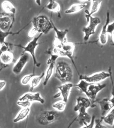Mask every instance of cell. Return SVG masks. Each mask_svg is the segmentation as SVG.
Here are the masks:
<instances>
[{
    "mask_svg": "<svg viewBox=\"0 0 114 128\" xmlns=\"http://www.w3.org/2000/svg\"><path fill=\"white\" fill-rule=\"evenodd\" d=\"M15 14L0 12V30L4 31H10L15 22Z\"/></svg>",
    "mask_w": 114,
    "mask_h": 128,
    "instance_id": "cell-9",
    "label": "cell"
},
{
    "mask_svg": "<svg viewBox=\"0 0 114 128\" xmlns=\"http://www.w3.org/2000/svg\"><path fill=\"white\" fill-rule=\"evenodd\" d=\"M67 102L64 101H59L56 102L52 105L53 108L55 109L56 111L59 112H62L66 108Z\"/></svg>",
    "mask_w": 114,
    "mask_h": 128,
    "instance_id": "cell-28",
    "label": "cell"
},
{
    "mask_svg": "<svg viewBox=\"0 0 114 128\" xmlns=\"http://www.w3.org/2000/svg\"><path fill=\"white\" fill-rule=\"evenodd\" d=\"M35 2L37 5L39 6L41 5V0H35Z\"/></svg>",
    "mask_w": 114,
    "mask_h": 128,
    "instance_id": "cell-38",
    "label": "cell"
},
{
    "mask_svg": "<svg viewBox=\"0 0 114 128\" xmlns=\"http://www.w3.org/2000/svg\"><path fill=\"white\" fill-rule=\"evenodd\" d=\"M74 86L85 94L94 104L98 93L106 87V84L100 83H90L84 80H80L79 82Z\"/></svg>",
    "mask_w": 114,
    "mask_h": 128,
    "instance_id": "cell-1",
    "label": "cell"
},
{
    "mask_svg": "<svg viewBox=\"0 0 114 128\" xmlns=\"http://www.w3.org/2000/svg\"><path fill=\"white\" fill-rule=\"evenodd\" d=\"M80 2H91V0H79Z\"/></svg>",
    "mask_w": 114,
    "mask_h": 128,
    "instance_id": "cell-39",
    "label": "cell"
},
{
    "mask_svg": "<svg viewBox=\"0 0 114 128\" xmlns=\"http://www.w3.org/2000/svg\"><path fill=\"white\" fill-rule=\"evenodd\" d=\"M52 22L45 15L36 16L32 21L33 26L37 30L38 33L43 34H46L53 29Z\"/></svg>",
    "mask_w": 114,
    "mask_h": 128,
    "instance_id": "cell-3",
    "label": "cell"
},
{
    "mask_svg": "<svg viewBox=\"0 0 114 128\" xmlns=\"http://www.w3.org/2000/svg\"><path fill=\"white\" fill-rule=\"evenodd\" d=\"M45 54H49L50 56V58H48V60H47V64L48 65L49 64H51V62H55L57 58H58L59 57V56L54 54L52 51L50 49H48L47 51H46Z\"/></svg>",
    "mask_w": 114,
    "mask_h": 128,
    "instance_id": "cell-30",
    "label": "cell"
},
{
    "mask_svg": "<svg viewBox=\"0 0 114 128\" xmlns=\"http://www.w3.org/2000/svg\"><path fill=\"white\" fill-rule=\"evenodd\" d=\"M7 82L4 80H0V91L3 90L6 87Z\"/></svg>",
    "mask_w": 114,
    "mask_h": 128,
    "instance_id": "cell-37",
    "label": "cell"
},
{
    "mask_svg": "<svg viewBox=\"0 0 114 128\" xmlns=\"http://www.w3.org/2000/svg\"><path fill=\"white\" fill-rule=\"evenodd\" d=\"M59 116L57 111H44L38 116L37 120L41 125L47 126L56 122Z\"/></svg>",
    "mask_w": 114,
    "mask_h": 128,
    "instance_id": "cell-7",
    "label": "cell"
},
{
    "mask_svg": "<svg viewBox=\"0 0 114 128\" xmlns=\"http://www.w3.org/2000/svg\"><path fill=\"white\" fill-rule=\"evenodd\" d=\"M95 102L99 104L100 107L101 117H104L113 108L108 98H105L102 100H96Z\"/></svg>",
    "mask_w": 114,
    "mask_h": 128,
    "instance_id": "cell-19",
    "label": "cell"
},
{
    "mask_svg": "<svg viewBox=\"0 0 114 128\" xmlns=\"http://www.w3.org/2000/svg\"><path fill=\"white\" fill-rule=\"evenodd\" d=\"M45 8L50 11L56 12L60 14L61 9V6L55 0H49L47 5L45 6Z\"/></svg>",
    "mask_w": 114,
    "mask_h": 128,
    "instance_id": "cell-24",
    "label": "cell"
},
{
    "mask_svg": "<svg viewBox=\"0 0 114 128\" xmlns=\"http://www.w3.org/2000/svg\"><path fill=\"white\" fill-rule=\"evenodd\" d=\"M35 76L34 74H29L25 75L22 77L21 80V83L23 86H26L30 83L31 80Z\"/></svg>",
    "mask_w": 114,
    "mask_h": 128,
    "instance_id": "cell-31",
    "label": "cell"
},
{
    "mask_svg": "<svg viewBox=\"0 0 114 128\" xmlns=\"http://www.w3.org/2000/svg\"><path fill=\"white\" fill-rule=\"evenodd\" d=\"M38 32L37 30L33 26L32 28L30 30L28 33V36L30 38H34L36 36V35L38 34Z\"/></svg>",
    "mask_w": 114,
    "mask_h": 128,
    "instance_id": "cell-33",
    "label": "cell"
},
{
    "mask_svg": "<svg viewBox=\"0 0 114 128\" xmlns=\"http://www.w3.org/2000/svg\"><path fill=\"white\" fill-rule=\"evenodd\" d=\"M53 29H54L55 33V38L54 42V47L58 48L61 46L62 44L67 41L66 36L69 32L68 29L65 30H59L58 29L54 24L52 22Z\"/></svg>",
    "mask_w": 114,
    "mask_h": 128,
    "instance_id": "cell-12",
    "label": "cell"
},
{
    "mask_svg": "<svg viewBox=\"0 0 114 128\" xmlns=\"http://www.w3.org/2000/svg\"><path fill=\"white\" fill-rule=\"evenodd\" d=\"M30 112V108H22L13 119V122L17 123L23 120L28 117Z\"/></svg>",
    "mask_w": 114,
    "mask_h": 128,
    "instance_id": "cell-21",
    "label": "cell"
},
{
    "mask_svg": "<svg viewBox=\"0 0 114 128\" xmlns=\"http://www.w3.org/2000/svg\"><path fill=\"white\" fill-rule=\"evenodd\" d=\"M32 103V102H31L27 100H18L17 102V105L20 107H21L22 108H30Z\"/></svg>",
    "mask_w": 114,
    "mask_h": 128,
    "instance_id": "cell-32",
    "label": "cell"
},
{
    "mask_svg": "<svg viewBox=\"0 0 114 128\" xmlns=\"http://www.w3.org/2000/svg\"><path fill=\"white\" fill-rule=\"evenodd\" d=\"M19 100H28L33 102H40V104H43L45 101L43 99L40 93H32L28 92L25 93L22 96H21L19 99Z\"/></svg>",
    "mask_w": 114,
    "mask_h": 128,
    "instance_id": "cell-15",
    "label": "cell"
},
{
    "mask_svg": "<svg viewBox=\"0 0 114 128\" xmlns=\"http://www.w3.org/2000/svg\"><path fill=\"white\" fill-rule=\"evenodd\" d=\"M108 73L110 74L109 77L110 78L111 84H112V90H111V96H112L111 99H109V100L112 106L113 107H114V82L113 80L111 67H109V68H108Z\"/></svg>",
    "mask_w": 114,
    "mask_h": 128,
    "instance_id": "cell-29",
    "label": "cell"
},
{
    "mask_svg": "<svg viewBox=\"0 0 114 128\" xmlns=\"http://www.w3.org/2000/svg\"><path fill=\"white\" fill-rule=\"evenodd\" d=\"M111 38H112V40L113 42L114 43V31L113 32L111 35Z\"/></svg>",
    "mask_w": 114,
    "mask_h": 128,
    "instance_id": "cell-40",
    "label": "cell"
},
{
    "mask_svg": "<svg viewBox=\"0 0 114 128\" xmlns=\"http://www.w3.org/2000/svg\"><path fill=\"white\" fill-rule=\"evenodd\" d=\"M42 35L43 34L42 33H40L37 36L33 38L32 40L30 41L25 46H22L20 45H14L16 46L19 47L23 49V53H29L32 58L34 66H36L37 67H40V66H41V64L38 62L37 61L35 55V50L38 45L40 44V43L38 42V41L40 38H41V37L42 36Z\"/></svg>",
    "mask_w": 114,
    "mask_h": 128,
    "instance_id": "cell-4",
    "label": "cell"
},
{
    "mask_svg": "<svg viewBox=\"0 0 114 128\" xmlns=\"http://www.w3.org/2000/svg\"><path fill=\"white\" fill-rule=\"evenodd\" d=\"M100 23L101 20L99 18L92 16L90 17L88 25L82 29V32L84 34V41H88L90 37L95 34L96 28Z\"/></svg>",
    "mask_w": 114,
    "mask_h": 128,
    "instance_id": "cell-8",
    "label": "cell"
},
{
    "mask_svg": "<svg viewBox=\"0 0 114 128\" xmlns=\"http://www.w3.org/2000/svg\"><path fill=\"white\" fill-rule=\"evenodd\" d=\"M105 124L112 126L114 122V107L104 117H101Z\"/></svg>",
    "mask_w": 114,
    "mask_h": 128,
    "instance_id": "cell-26",
    "label": "cell"
},
{
    "mask_svg": "<svg viewBox=\"0 0 114 128\" xmlns=\"http://www.w3.org/2000/svg\"><path fill=\"white\" fill-rule=\"evenodd\" d=\"M29 60V56L26 52L21 56L13 66L12 72L16 75L21 73Z\"/></svg>",
    "mask_w": 114,
    "mask_h": 128,
    "instance_id": "cell-11",
    "label": "cell"
},
{
    "mask_svg": "<svg viewBox=\"0 0 114 128\" xmlns=\"http://www.w3.org/2000/svg\"><path fill=\"white\" fill-rule=\"evenodd\" d=\"M1 46L0 64L5 68L13 62L14 55L10 49V44L5 42Z\"/></svg>",
    "mask_w": 114,
    "mask_h": 128,
    "instance_id": "cell-5",
    "label": "cell"
},
{
    "mask_svg": "<svg viewBox=\"0 0 114 128\" xmlns=\"http://www.w3.org/2000/svg\"><path fill=\"white\" fill-rule=\"evenodd\" d=\"M113 126V128H114V124H113V126Z\"/></svg>",
    "mask_w": 114,
    "mask_h": 128,
    "instance_id": "cell-41",
    "label": "cell"
},
{
    "mask_svg": "<svg viewBox=\"0 0 114 128\" xmlns=\"http://www.w3.org/2000/svg\"><path fill=\"white\" fill-rule=\"evenodd\" d=\"M95 116L93 115L92 116L91 120V122L88 125L86 126H84V127H82V128H94V124H95L94 121H95Z\"/></svg>",
    "mask_w": 114,
    "mask_h": 128,
    "instance_id": "cell-36",
    "label": "cell"
},
{
    "mask_svg": "<svg viewBox=\"0 0 114 128\" xmlns=\"http://www.w3.org/2000/svg\"><path fill=\"white\" fill-rule=\"evenodd\" d=\"M0 45H1V44H0Z\"/></svg>",
    "mask_w": 114,
    "mask_h": 128,
    "instance_id": "cell-42",
    "label": "cell"
},
{
    "mask_svg": "<svg viewBox=\"0 0 114 128\" xmlns=\"http://www.w3.org/2000/svg\"><path fill=\"white\" fill-rule=\"evenodd\" d=\"M114 31V21L111 23L108 24L107 28V32L108 34H110L111 35Z\"/></svg>",
    "mask_w": 114,
    "mask_h": 128,
    "instance_id": "cell-35",
    "label": "cell"
},
{
    "mask_svg": "<svg viewBox=\"0 0 114 128\" xmlns=\"http://www.w3.org/2000/svg\"><path fill=\"white\" fill-rule=\"evenodd\" d=\"M76 105L74 108V111L77 112L81 108L83 107L86 109L88 108H94L96 106L92 103L91 100L88 98L85 97H79L76 99Z\"/></svg>",
    "mask_w": 114,
    "mask_h": 128,
    "instance_id": "cell-14",
    "label": "cell"
},
{
    "mask_svg": "<svg viewBox=\"0 0 114 128\" xmlns=\"http://www.w3.org/2000/svg\"><path fill=\"white\" fill-rule=\"evenodd\" d=\"M73 72L68 63L60 61L55 64L54 76L62 83L70 82L73 78Z\"/></svg>",
    "mask_w": 114,
    "mask_h": 128,
    "instance_id": "cell-2",
    "label": "cell"
},
{
    "mask_svg": "<svg viewBox=\"0 0 114 128\" xmlns=\"http://www.w3.org/2000/svg\"><path fill=\"white\" fill-rule=\"evenodd\" d=\"M91 9L90 12H89L87 10L85 11V18H86L87 22L88 23L89 21L90 18L91 16L97 13L99 10L101 4L102 3V0H91Z\"/></svg>",
    "mask_w": 114,
    "mask_h": 128,
    "instance_id": "cell-18",
    "label": "cell"
},
{
    "mask_svg": "<svg viewBox=\"0 0 114 128\" xmlns=\"http://www.w3.org/2000/svg\"><path fill=\"white\" fill-rule=\"evenodd\" d=\"M109 12H107L106 18L105 23L102 26L101 32L99 36V42L102 45H105L108 42V34L107 32V28L108 24L110 23Z\"/></svg>",
    "mask_w": 114,
    "mask_h": 128,
    "instance_id": "cell-17",
    "label": "cell"
},
{
    "mask_svg": "<svg viewBox=\"0 0 114 128\" xmlns=\"http://www.w3.org/2000/svg\"><path fill=\"white\" fill-rule=\"evenodd\" d=\"M103 121V120L101 118L100 119H95L94 122L95 125L94 126V128H106L105 126H103L101 124V122Z\"/></svg>",
    "mask_w": 114,
    "mask_h": 128,
    "instance_id": "cell-34",
    "label": "cell"
},
{
    "mask_svg": "<svg viewBox=\"0 0 114 128\" xmlns=\"http://www.w3.org/2000/svg\"><path fill=\"white\" fill-rule=\"evenodd\" d=\"M2 8L4 12L7 13L15 14L16 13V9L11 2L8 0H5L2 3Z\"/></svg>",
    "mask_w": 114,
    "mask_h": 128,
    "instance_id": "cell-22",
    "label": "cell"
},
{
    "mask_svg": "<svg viewBox=\"0 0 114 128\" xmlns=\"http://www.w3.org/2000/svg\"><path fill=\"white\" fill-rule=\"evenodd\" d=\"M74 87L73 84L71 82L64 83L63 84L57 88L60 91L63 100L67 102L69 99V96L70 94V92L72 88Z\"/></svg>",
    "mask_w": 114,
    "mask_h": 128,
    "instance_id": "cell-16",
    "label": "cell"
},
{
    "mask_svg": "<svg viewBox=\"0 0 114 128\" xmlns=\"http://www.w3.org/2000/svg\"><path fill=\"white\" fill-rule=\"evenodd\" d=\"M74 49V44L72 42L66 41L62 44L60 47L58 48L54 47L52 52L54 54L59 56V57H67L71 60V61L73 62V55Z\"/></svg>",
    "mask_w": 114,
    "mask_h": 128,
    "instance_id": "cell-6",
    "label": "cell"
},
{
    "mask_svg": "<svg viewBox=\"0 0 114 128\" xmlns=\"http://www.w3.org/2000/svg\"><path fill=\"white\" fill-rule=\"evenodd\" d=\"M109 76L110 74L108 72H101L94 74L91 76L80 75L79 78L80 80H84L90 83H97L105 80Z\"/></svg>",
    "mask_w": 114,
    "mask_h": 128,
    "instance_id": "cell-10",
    "label": "cell"
},
{
    "mask_svg": "<svg viewBox=\"0 0 114 128\" xmlns=\"http://www.w3.org/2000/svg\"><path fill=\"white\" fill-rule=\"evenodd\" d=\"M45 76V72H43L40 76H34L33 77L30 82V90L32 91L34 89L38 87L41 83L42 79Z\"/></svg>",
    "mask_w": 114,
    "mask_h": 128,
    "instance_id": "cell-25",
    "label": "cell"
},
{
    "mask_svg": "<svg viewBox=\"0 0 114 128\" xmlns=\"http://www.w3.org/2000/svg\"><path fill=\"white\" fill-rule=\"evenodd\" d=\"M55 62H51V64H48V67L45 72V76H44V81L43 84L44 86H45L51 79V76L54 74V67H55Z\"/></svg>",
    "mask_w": 114,
    "mask_h": 128,
    "instance_id": "cell-23",
    "label": "cell"
},
{
    "mask_svg": "<svg viewBox=\"0 0 114 128\" xmlns=\"http://www.w3.org/2000/svg\"><path fill=\"white\" fill-rule=\"evenodd\" d=\"M88 4L86 3L74 4L70 6L69 9L65 11L66 14H72L81 11L83 9L86 8Z\"/></svg>",
    "mask_w": 114,
    "mask_h": 128,
    "instance_id": "cell-20",
    "label": "cell"
},
{
    "mask_svg": "<svg viewBox=\"0 0 114 128\" xmlns=\"http://www.w3.org/2000/svg\"><path fill=\"white\" fill-rule=\"evenodd\" d=\"M23 28L21 30H19V31L16 32H10V31H4L0 30V44H1V45H2V44H4L5 42H5L6 38L9 36L19 34V32L22 30L24 28Z\"/></svg>",
    "mask_w": 114,
    "mask_h": 128,
    "instance_id": "cell-27",
    "label": "cell"
},
{
    "mask_svg": "<svg viewBox=\"0 0 114 128\" xmlns=\"http://www.w3.org/2000/svg\"><path fill=\"white\" fill-rule=\"evenodd\" d=\"M86 108H81L78 112V115L76 118V120L81 126H86L91 122L92 117L87 112Z\"/></svg>",
    "mask_w": 114,
    "mask_h": 128,
    "instance_id": "cell-13",
    "label": "cell"
}]
</instances>
